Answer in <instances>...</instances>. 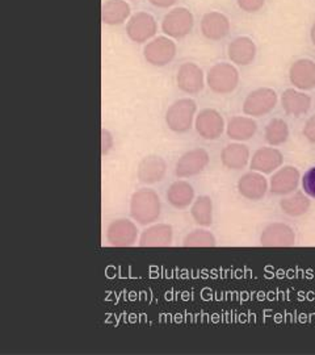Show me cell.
I'll return each mask as SVG.
<instances>
[{"label":"cell","instance_id":"obj_1","mask_svg":"<svg viewBox=\"0 0 315 355\" xmlns=\"http://www.w3.org/2000/svg\"><path fill=\"white\" fill-rule=\"evenodd\" d=\"M130 215L142 225L154 223L161 215V199L152 190H139L132 196Z\"/></svg>","mask_w":315,"mask_h":355},{"label":"cell","instance_id":"obj_2","mask_svg":"<svg viewBox=\"0 0 315 355\" xmlns=\"http://www.w3.org/2000/svg\"><path fill=\"white\" fill-rule=\"evenodd\" d=\"M196 111L197 105L195 101L189 98L179 99L168 108L165 114V124L172 132L186 133L192 128Z\"/></svg>","mask_w":315,"mask_h":355},{"label":"cell","instance_id":"obj_3","mask_svg":"<svg viewBox=\"0 0 315 355\" xmlns=\"http://www.w3.org/2000/svg\"><path fill=\"white\" fill-rule=\"evenodd\" d=\"M195 26L193 13L186 7H177L164 15L162 32L171 38L187 37Z\"/></svg>","mask_w":315,"mask_h":355},{"label":"cell","instance_id":"obj_4","mask_svg":"<svg viewBox=\"0 0 315 355\" xmlns=\"http://www.w3.org/2000/svg\"><path fill=\"white\" fill-rule=\"evenodd\" d=\"M208 86L215 94L226 95L238 87L240 73L230 64H215L210 67L208 78Z\"/></svg>","mask_w":315,"mask_h":355},{"label":"cell","instance_id":"obj_5","mask_svg":"<svg viewBox=\"0 0 315 355\" xmlns=\"http://www.w3.org/2000/svg\"><path fill=\"white\" fill-rule=\"evenodd\" d=\"M177 44L168 36H159L150 40L143 48V57L147 64L162 67L170 64L177 55Z\"/></svg>","mask_w":315,"mask_h":355},{"label":"cell","instance_id":"obj_6","mask_svg":"<svg viewBox=\"0 0 315 355\" xmlns=\"http://www.w3.org/2000/svg\"><path fill=\"white\" fill-rule=\"evenodd\" d=\"M158 32V24L155 17L152 13L141 12L134 13L127 20L126 26V35L133 42L143 44L149 42L155 37Z\"/></svg>","mask_w":315,"mask_h":355},{"label":"cell","instance_id":"obj_7","mask_svg":"<svg viewBox=\"0 0 315 355\" xmlns=\"http://www.w3.org/2000/svg\"><path fill=\"white\" fill-rule=\"evenodd\" d=\"M278 103V94L272 89H258L250 92L243 103V112L247 116L260 117L269 114Z\"/></svg>","mask_w":315,"mask_h":355},{"label":"cell","instance_id":"obj_8","mask_svg":"<svg viewBox=\"0 0 315 355\" xmlns=\"http://www.w3.org/2000/svg\"><path fill=\"white\" fill-rule=\"evenodd\" d=\"M195 127L204 140H217L225 129L224 117L213 108H205L196 116Z\"/></svg>","mask_w":315,"mask_h":355},{"label":"cell","instance_id":"obj_9","mask_svg":"<svg viewBox=\"0 0 315 355\" xmlns=\"http://www.w3.org/2000/svg\"><path fill=\"white\" fill-rule=\"evenodd\" d=\"M230 26V20L226 15L218 11L205 13L200 23L202 36L210 41H219L226 37Z\"/></svg>","mask_w":315,"mask_h":355},{"label":"cell","instance_id":"obj_10","mask_svg":"<svg viewBox=\"0 0 315 355\" xmlns=\"http://www.w3.org/2000/svg\"><path fill=\"white\" fill-rule=\"evenodd\" d=\"M209 164V154L204 149H193L186 153L177 161L175 174L179 178L193 177L200 174Z\"/></svg>","mask_w":315,"mask_h":355},{"label":"cell","instance_id":"obj_11","mask_svg":"<svg viewBox=\"0 0 315 355\" xmlns=\"http://www.w3.org/2000/svg\"><path fill=\"white\" fill-rule=\"evenodd\" d=\"M177 87L186 94H199L204 89V73L193 62H186L177 70Z\"/></svg>","mask_w":315,"mask_h":355},{"label":"cell","instance_id":"obj_12","mask_svg":"<svg viewBox=\"0 0 315 355\" xmlns=\"http://www.w3.org/2000/svg\"><path fill=\"white\" fill-rule=\"evenodd\" d=\"M137 227L129 220H116L107 228V240L112 246H132L137 241Z\"/></svg>","mask_w":315,"mask_h":355},{"label":"cell","instance_id":"obj_13","mask_svg":"<svg viewBox=\"0 0 315 355\" xmlns=\"http://www.w3.org/2000/svg\"><path fill=\"white\" fill-rule=\"evenodd\" d=\"M291 85L298 89H313L315 87V62L312 60H298L291 64L289 71Z\"/></svg>","mask_w":315,"mask_h":355},{"label":"cell","instance_id":"obj_14","mask_svg":"<svg viewBox=\"0 0 315 355\" xmlns=\"http://www.w3.org/2000/svg\"><path fill=\"white\" fill-rule=\"evenodd\" d=\"M132 16V8L126 0H107L101 7V21L105 26H121Z\"/></svg>","mask_w":315,"mask_h":355},{"label":"cell","instance_id":"obj_15","mask_svg":"<svg viewBox=\"0 0 315 355\" xmlns=\"http://www.w3.org/2000/svg\"><path fill=\"white\" fill-rule=\"evenodd\" d=\"M260 242L263 246H293L296 234L289 225L282 223H273L264 229Z\"/></svg>","mask_w":315,"mask_h":355},{"label":"cell","instance_id":"obj_16","mask_svg":"<svg viewBox=\"0 0 315 355\" xmlns=\"http://www.w3.org/2000/svg\"><path fill=\"white\" fill-rule=\"evenodd\" d=\"M167 171V165L163 158L158 155H149L139 162L137 175L139 182L145 184H154L163 179Z\"/></svg>","mask_w":315,"mask_h":355},{"label":"cell","instance_id":"obj_17","mask_svg":"<svg viewBox=\"0 0 315 355\" xmlns=\"http://www.w3.org/2000/svg\"><path fill=\"white\" fill-rule=\"evenodd\" d=\"M228 58L233 64L246 66L251 64L256 57V45L251 38L242 36L233 40L227 48Z\"/></svg>","mask_w":315,"mask_h":355},{"label":"cell","instance_id":"obj_18","mask_svg":"<svg viewBox=\"0 0 315 355\" xmlns=\"http://www.w3.org/2000/svg\"><path fill=\"white\" fill-rule=\"evenodd\" d=\"M238 190L240 195L249 200H260L268 190V183L262 174H259L258 171H251L240 178Z\"/></svg>","mask_w":315,"mask_h":355},{"label":"cell","instance_id":"obj_19","mask_svg":"<svg viewBox=\"0 0 315 355\" xmlns=\"http://www.w3.org/2000/svg\"><path fill=\"white\" fill-rule=\"evenodd\" d=\"M282 154L275 148H263L253 154L251 168L253 171L271 174L282 165Z\"/></svg>","mask_w":315,"mask_h":355},{"label":"cell","instance_id":"obj_20","mask_svg":"<svg viewBox=\"0 0 315 355\" xmlns=\"http://www.w3.org/2000/svg\"><path fill=\"white\" fill-rule=\"evenodd\" d=\"M300 182V171L296 167L287 166L280 168L271 179V191L276 195H287L297 189Z\"/></svg>","mask_w":315,"mask_h":355},{"label":"cell","instance_id":"obj_21","mask_svg":"<svg viewBox=\"0 0 315 355\" xmlns=\"http://www.w3.org/2000/svg\"><path fill=\"white\" fill-rule=\"evenodd\" d=\"M281 104L285 114L289 116H301L305 114L312 107V98L303 92L288 89L284 91L281 96Z\"/></svg>","mask_w":315,"mask_h":355},{"label":"cell","instance_id":"obj_22","mask_svg":"<svg viewBox=\"0 0 315 355\" xmlns=\"http://www.w3.org/2000/svg\"><path fill=\"white\" fill-rule=\"evenodd\" d=\"M172 227L167 224H158L146 229L139 239L141 246H170L172 242Z\"/></svg>","mask_w":315,"mask_h":355},{"label":"cell","instance_id":"obj_23","mask_svg":"<svg viewBox=\"0 0 315 355\" xmlns=\"http://www.w3.org/2000/svg\"><path fill=\"white\" fill-rule=\"evenodd\" d=\"M250 159V150L243 144H230L221 153L222 165L231 170H240L247 165Z\"/></svg>","mask_w":315,"mask_h":355},{"label":"cell","instance_id":"obj_24","mask_svg":"<svg viewBox=\"0 0 315 355\" xmlns=\"http://www.w3.org/2000/svg\"><path fill=\"white\" fill-rule=\"evenodd\" d=\"M258 125L251 117L246 116H235L227 124V136L231 140H250L256 133Z\"/></svg>","mask_w":315,"mask_h":355},{"label":"cell","instance_id":"obj_25","mask_svg":"<svg viewBox=\"0 0 315 355\" xmlns=\"http://www.w3.org/2000/svg\"><path fill=\"white\" fill-rule=\"evenodd\" d=\"M193 198H195L193 187L189 184L188 182H184V180H177L175 183H172L167 192L168 203L179 209L187 208L189 204L193 202Z\"/></svg>","mask_w":315,"mask_h":355},{"label":"cell","instance_id":"obj_26","mask_svg":"<svg viewBox=\"0 0 315 355\" xmlns=\"http://www.w3.org/2000/svg\"><path fill=\"white\" fill-rule=\"evenodd\" d=\"M265 141L272 145L278 146L287 142L289 137V128L282 119H272L265 127Z\"/></svg>","mask_w":315,"mask_h":355},{"label":"cell","instance_id":"obj_27","mask_svg":"<svg viewBox=\"0 0 315 355\" xmlns=\"http://www.w3.org/2000/svg\"><path fill=\"white\" fill-rule=\"evenodd\" d=\"M192 217L196 224L201 227H209L212 224V215H213V204L209 196H200L190 209Z\"/></svg>","mask_w":315,"mask_h":355},{"label":"cell","instance_id":"obj_28","mask_svg":"<svg viewBox=\"0 0 315 355\" xmlns=\"http://www.w3.org/2000/svg\"><path fill=\"white\" fill-rule=\"evenodd\" d=\"M280 207L284 211V214L291 216V217H298V216L305 215L309 211L310 200L305 196V193L303 192H297L289 198L281 200Z\"/></svg>","mask_w":315,"mask_h":355},{"label":"cell","instance_id":"obj_29","mask_svg":"<svg viewBox=\"0 0 315 355\" xmlns=\"http://www.w3.org/2000/svg\"><path fill=\"white\" fill-rule=\"evenodd\" d=\"M183 245L184 246H195V248L215 246V236L208 230H195L184 239Z\"/></svg>","mask_w":315,"mask_h":355},{"label":"cell","instance_id":"obj_30","mask_svg":"<svg viewBox=\"0 0 315 355\" xmlns=\"http://www.w3.org/2000/svg\"><path fill=\"white\" fill-rule=\"evenodd\" d=\"M303 190L310 198L315 199V167H312L303 179Z\"/></svg>","mask_w":315,"mask_h":355},{"label":"cell","instance_id":"obj_31","mask_svg":"<svg viewBox=\"0 0 315 355\" xmlns=\"http://www.w3.org/2000/svg\"><path fill=\"white\" fill-rule=\"evenodd\" d=\"M238 7L242 11L247 13L258 12L263 8L265 0H237Z\"/></svg>","mask_w":315,"mask_h":355},{"label":"cell","instance_id":"obj_32","mask_svg":"<svg viewBox=\"0 0 315 355\" xmlns=\"http://www.w3.org/2000/svg\"><path fill=\"white\" fill-rule=\"evenodd\" d=\"M114 136L109 130L107 129H102L101 130V148H102V155L108 154L111 152V149L114 148Z\"/></svg>","mask_w":315,"mask_h":355},{"label":"cell","instance_id":"obj_33","mask_svg":"<svg viewBox=\"0 0 315 355\" xmlns=\"http://www.w3.org/2000/svg\"><path fill=\"white\" fill-rule=\"evenodd\" d=\"M303 135L310 142H315V114L312 116L303 128Z\"/></svg>","mask_w":315,"mask_h":355},{"label":"cell","instance_id":"obj_34","mask_svg":"<svg viewBox=\"0 0 315 355\" xmlns=\"http://www.w3.org/2000/svg\"><path fill=\"white\" fill-rule=\"evenodd\" d=\"M149 3L156 8H171L177 4V0H149Z\"/></svg>","mask_w":315,"mask_h":355},{"label":"cell","instance_id":"obj_35","mask_svg":"<svg viewBox=\"0 0 315 355\" xmlns=\"http://www.w3.org/2000/svg\"><path fill=\"white\" fill-rule=\"evenodd\" d=\"M312 41H313V44L315 45V23L312 26Z\"/></svg>","mask_w":315,"mask_h":355}]
</instances>
